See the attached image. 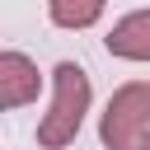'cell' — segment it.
Masks as SVG:
<instances>
[{
  "label": "cell",
  "mask_w": 150,
  "mask_h": 150,
  "mask_svg": "<svg viewBox=\"0 0 150 150\" xmlns=\"http://www.w3.org/2000/svg\"><path fill=\"white\" fill-rule=\"evenodd\" d=\"M84 112H89V75H84L75 61H61V66H56V94H52V112L38 122V145L61 150L66 141H75V131H80Z\"/></svg>",
  "instance_id": "1"
},
{
  "label": "cell",
  "mask_w": 150,
  "mask_h": 150,
  "mask_svg": "<svg viewBox=\"0 0 150 150\" xmlns=\"http://www.w3.org/2000/svg\"><path fill=\"white\" fill-rule=\"evenodd\" d=\"M145 127H150V84H122V89L108 98V112H103V122H98L103 145L127 150V145H136V141L145 136Z\"/></svg>",
  "instance_id": "2"
},
{
  "label": "cell",
  "mask_w": 150,
  "mask_h": 150,
  "mask_svg": "<svg viewBox=\"0 0 150 150\" xmlns=\"http://www.w3.org/2000/svg\"><path fill=\"white\" fill-rule=\"evenodd\" d=\"M38 84H42V75H38V66H33L23 52H5V56H0V103H5V108L33 103V98H38Z\"/></svg>",
  "instance_id": "3"
},
{
  "label": "cell",
  "mask_w": 150,
  "mask_h": 150,
  "mask_svg": "<svg viewBox=\"0 0 150 150\" xmlns=\"http://www.w3.org/2000/svg\"><path fill=\"white\" fill-rule=\"evenodd\" d=\"M108 52L122 56V61H150V9H136L122 23H112Z\"/></svg>",
  "instance_id": "4"
},
{
  "label": "cell",
  "mask_w": 150,
  "mask_h": 150,
  "mask_svg": "<svg viewBox=\"0 0 150 150\" xmlns=\"http://www.w3.org/2000/svg\"><path fill=\"white\" fill-rule=\"evenodd\" d=\"M56 28H89L103 14V0H47Z\"/></svg>",
  "instance_id": "5"
},
{
  "label": "cell",
  "mask_w": 150,
  "mask_h": 150,
  "mask_svg": "<svg viewBox=\"0 0 150 150\" xmlns=\"http://www.w3.org/2000/svg\"><path fill=\"white\" fill-rule=\"evenodd\" d=\"M127 150H150V136H141L136 145H127Z\"/></svg>",
  "instance_id": "6"
}]
</instances>
